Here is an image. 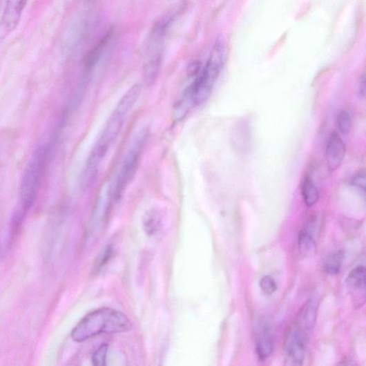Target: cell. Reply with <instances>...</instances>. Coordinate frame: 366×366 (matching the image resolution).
I'll use <instances>...</instances> for the list:
<instances>
[{"mask_svg":"<svg viewBox=\"0 0 366 366\" xmlns=\"http://www.w3.org/2000/svg\"><path fill=\"white\" fill-rule=\"evenodd\" d=\"M181 6L160 17L153 25L146 44L145 74L148 83L156 79L162 64L164 46L168 34L177 18Z\"/></svg>","mask_w":366,"mask_h":366,"instance_id":"obj_3","label":"cell"},{"mask_svg":"<svg viewBox=\"0 0 366 366\" xmlns=\"http://www.w3.org/2000/svg\"><path fill=\"white\" fill-rule=\"evenodd\" d=\"M149 131L142 128L136 134L132 144L125 156L117 177L114 189V198L118 200L127 188L137 170L140 157L148 138Z\"/></svg>","mask_w":366,"mask_h":366,"instance_id":"obj_6","label":"cell"},{"mask_svg":"<svg viewBox=\"0 0 366 366\" xmlns=\"http://www.w3.org/2000/svg\"><path fill=\"white\" fill-rule=\"evenodd\" d=\"M311 334L293 320L285 338L284 366H303Z\"/></svg>","mask_w":366,"mask_h":366,"instance_id":"obj_7","label":"cell"},{"mask_svg":"<svg viewBox=\"0 0 366 366\" xmlns=\"http://www.w3.org/2000/svg\"><path fill=\"white\" fill-rule=\"evenodd\" d=\"M298 247L302 255H312L316 250V241L311 233L307 230H302L298 239Z\"/></svg>","mask_w":366,"mask_h":366,"instance_id":"obj_16","label":"cell"},{"mask_svg":"<svg viewBox=\"0 0 366 366\" xmlns=\"http://www.w3.org/2000/svg\"><path fill=\"white\" fill-rule=\"evenodd\" d=\"M365 74H363L360 77L358 84V93L359 96L362 98L365 96Z\"/></svg>","mask_w":366,"mask_h":366,"instance_id":"obj_25","label":"cell"},{"mask_svg":"<svg viewBox=\"0 0 366 366\" xmlns=\"http://www.w3.org/2000/svg\"><path fill=\"white\" fill-rule=\"evenodd\" d=\"M111 35V32L106 34V35L99 40L96 46L90 52L86 60L85 69L86 71H90L97 64L100 57L104 52L106 47L110 41Z\"/></svg>","mask_w":366,"mask_h":366,"instance_id":"obj_14","label":"cell"},{"mask_svg":"<svg viewBox=\"0 0 366 366\" xmlns=\"http://www.w3.org/2000/svg\"><path fill=\"white\" fill-rule=\"evenodd\" d=\"M202 66L193 63L189 68L187 83L177 95L172 111V121L176 125L188 115L194 104V80Z\"/></svg>","mask_w":366,"mask_h":366,"instance_id":"obj_8","label":"cell"},{"mask_svg":"<svg viewBox=\"0 0 366 366\" xmlns=\"http://www.w3.org/2000/svg\"><path fill=\"white\" fill-rule=\"evenodd\" d=\"M113 253V249L111 246L108 247L102 253L99 257V259L97 260L96 268L97 269H101L104 267L106 264L109 261L111 256Z\"/></svg>","mask_w":366,"mask_h":366,"instance_id":"obj_22","label":"cell"},{"mask_svg":"<svg viewBox=\"0 0 366 366\" xmlns=\"http://www.w3.org/2000/svg\"><path fill=\"white\" fill-rule=\"evenodd\" d=\"M365 269L363 267L354 269L349 275L347 285L354 307L360 308L365 301Z\"/></svg>","mask_w":366,"mask_h":366,"instance_id":"obj_10","label":"cell"},{"mask_svg":"<svg viewBox=\"0 0 366 366\" xmlns=\"http://www.w3.org/2000/svg\"><path fill=\"white\" fill-rule=\"evenodd\" d=\"M274 349V341L271 324L266 320L259 324L256 338V352L258 358L266 360L271 356Z\"/></svg>","mask_w":366,"mask_h":366,"instance_id":"obj_11","label":"cell"},{"mask_svg":"<svg viewBox=\"0 0 366 366\" xmlns=\"http://www.w3.org/2000/svg\"><path fill=\"white\" fill-rule=\"evenodd\" d=\"M302 195L305 204L308 207H312L316 205L319 199L318 190L310 177H307L303 181Z\"/></svg>","mask_w":366,"mask_h":366,"instance_id":"obj_15","label":"cell"},{"mask_svg":"<svg viewBox=\"0 0 366 366\" xmlns=\"http://www.w3.org/2000/svg\"><path fill=\"white\" fill-rule=\"evenodd\" d=\"M108 345L104 343L98 348L93 356V366H107Z\"/></svg>","mask_w":366,"mask_h":366,"instance_id":"obj_19","label":"cell"},{"mask_svg":"<svg viewBox=\"0 0 366 366\" xmlns=\"http://www.w3.org/2000/svg\"><path fill=\"white\" fill-rule=\"evenodd\" d=\"M133 325L124 314L111 309H99L81 320L71 333L75 342L81 343L99 334L130 331Z\"/></svg>","mask_w":366,"mask_h":366,"instance_id":"obj_2","label":"cell"},{"mask_svg":"<svg viewBox=\"0 0 366 366\" xmlns=\"http://www.w3.org/2000/svg\"><path fill=\"white\" fill-rule=\"evenodd\" d=\"M318 315V304L314 300L305 303L298 311L294 321L303 329L312 333L316 325Z\"/></svg>","mask_w":366,"mask_h":366,"instance_id":"obj_13","label":"cell"},{"mask_svg":"<svg viewBox=\"0 0 366 366\" xmlns=\"http://www.w3.org/2000/svg\"><path fill=\"white\" fill-rule=\"evenodd\" d=\"M343 261V253L341 251L329 256L324 262V271L329 275L338 274L341 269Z\"/></svg>","mask_w":366,"mask_h":366,"instance_id":"obj_17","label":"cell"},{"mask_svg":"<svg viewBox=\"0 0 366 366\" xmlns=\"http://www.w3.org/2000/svg\"><path fill=\"white\" fill-rule=\"evenodd\" d=\"M159 218L157 214L151 213L146 220L145 227H146V231L151 234L155 233L159 227Z\"/></svg>","mask_w":366,"mask_h":366,"instance_id":"obj_23","label":"cell"},{"mask_svg":"<svg viewBox=\"0 0 366 366\" xmlns=\"http://www.w3.org/2000/svg\"><path fill=\"white\" fill-rule=\"evenodd\" d=\"M51 148L49 142L37 148L23 173L18 209L26 214L37 197L42 176L50 157Z\"/></svg>","mask_w":366,"mask_h":366,"instance_id":"obj_4","label":"cell"},{"mask_svg":"<svg viewBox=\"0 0 366 366\" xmlns=\"http://www.w3.org/2000/svg\"><path fill=\"white\" fill-rule=\"evenodd\" d=\"M352 117L347 110H343L338 114L337 118V128L339 133L345 135H348L352 128Z\"/></svg>","mask_w":366,"mask_h":366,"instance_id":"obj_18","label":"cell"},{"mask_svg":"<svg viewBox=\"0 0 366 366\" xmlns=\"http://www.w3.org/2000/svg\"><path fill=\"white\" fill-rule=\"evenodd\" d=\"M26 1H9L0 19V45L17 27L26 6Z\"/></svg>","mask_w":366,"mask_h":366,"instance_id":"obj_9","label":"cell"},{"mask_svg":"<svg viewBox=\"0 0 366 366\" xmlns=\"http://www.w3.org/2000/svg\"><path fill=\"white\" fill-rule=\"evenodd\" d=\"M140 93V85L135 84L131 87L121 97L108 119L89 156L84 173L86 184L88 185L95 180L101 162L104 161L114 144L128 114L135 106Z\"/></svg>","mask_w":366,"mask_h":366,"instance_id":"obj_1","label":"cell"},{"mask_svg":"<svg viewBox=\"0 0 366 366\" xmlns=\"http://www.w3.org/2000/svg\"><path fill=\"white\" fill-rule=\"evenodd\" d=\"M336 366H358L357 362L352 357L348 356L343 358Z\"/></svg>","mask_w":366,"mask_h":366,"instance_id":"obj_24","label":"cell"},{"mask_svg":"<svg viewBox=\"0 0 366 366\" xmlns=\"http://www.w3.org/2000/svg\"><path fill=\"white\" fill-rule=\"evenodd\" d=\"M345 155L344 142L336 132H334L329 139L325 152L327 165L330 171L333 172L339 168Z\"/></svg>","mask_w":366,"mask_h":366,"instance_id":"obj_12","label":"cell"},{"mask_svg":"<svg viewBox=\"0 0 366 366\" xmlns=\"http://www.w3.org/2000/svg\"><path fill=\"white\" fill-rule=\"evenodd\" d=\"M224 40L217 38L206 63L194 80V104L201 106L210 98L226 60Z\"/></svg>","mask_w":366,"mask_h":366,"instance_id":"obj_5","label":"cell"},{"mask_svg":"<svg viewBox=\"0 0 366 366\" xmlns=\"http://www.w3.org/2000/svg\"><path fill=\"white\" fill-rule=\"evenodd\" d=\"M260 287L263 293L267 296L273 295L278 289L275 280L269 276H264L260 279Z\"/></svg>","mask_w":366,"mask_h":366,"instance_id":"obj_20","label":"cell"},{"mask_svg":"<svg viewBox=\"0 0 366 366\" xmlns=\"http://www.w3.org/2000/svg\"><path fill=\"white\" fill-rule=\"evenodd\" d=\"M352 184L363 194L365 193L366 179L365 171H360L354 176Z\"/></svg>","mask_w":366,"mask_h":366,"instance_id":"obj_21","label":"cell"}]
</instances>
